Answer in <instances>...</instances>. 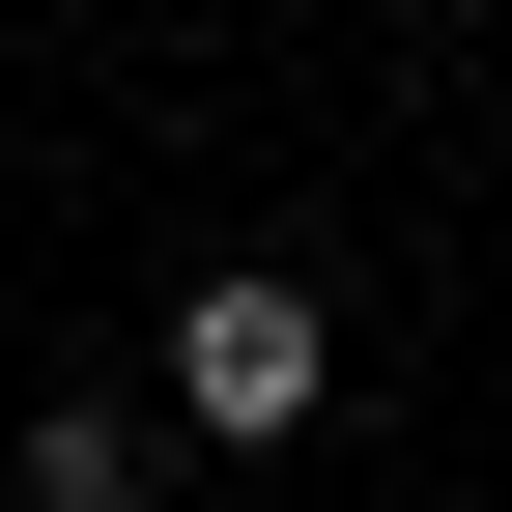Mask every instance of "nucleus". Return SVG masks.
<instances>
[{
    "mask_svg": "<svg viewBox=\"0 0 512 512\" xmlns=\"http://www.w3.org/2000/svg\"><path fill=\"white\" fill-rule=\"evenodd\" d=\"M29 512H143V399H29Z\"/></svg>",
    "mask_w": 512,
    "mask_h": 512,
    "instance_id": "nucleus-2",
    "label": "nucleus"
},
{
    "mask_svg": "<svg viewBox=\"0 0 512 512\" xmlns=\"http://www.w3.org/2000/svg\"><path fill=\"white\" fill-rule=\"evenodd\" d=\"M171 427H200V456H285V427H342V313H313L285 256H228V285L171 313Z\"/></svg>",
    "mask_w": 512,
    "mask_h": 512,
    "instance_id": "nucleus-1",
    "label": "nucleus"
}]
</instances>
